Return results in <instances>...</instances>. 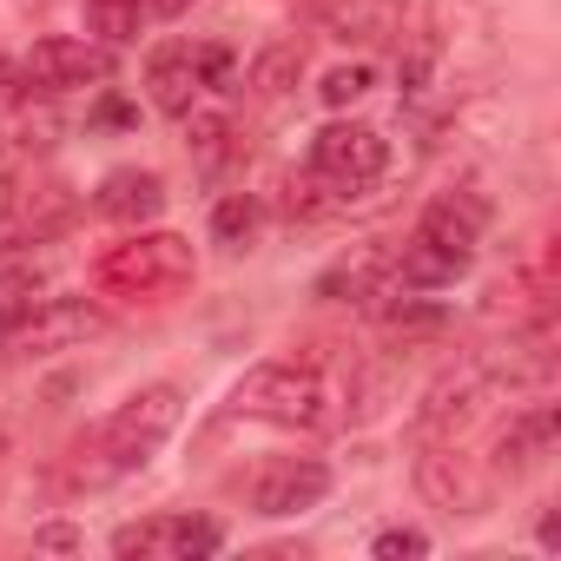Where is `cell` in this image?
<instances>
[{
	"label": "cell",
	"instance_id": "25",
	"mask_svg": "<svg viewBox=\"0 0 561 561\" xmlns=\"http://www.w3.org/2000/svg\"><path fill=\"white\" fill-rule=\"evenodd\" d=\"M41 548H80V535L73 528H41Z\"/></svg>",
	"mask_w": 561,
	"mask_h": 561
},
{
	"label": "cell",
	"instance_id": "21",
	"mask_svg": "<svg viewBox=\"0 0 561 561\" xmlns=\"http://www.w3.org/2000/svg\"><path fill=\"white\" fill-rule=\"evenodd\" d=\"M370 87H377V67H370V60H351V67H331V73H324L318 100H324L331 113H344V106L370 100Z\"/></svg>",
	"mask_w": 561,
	"mask_h": 561
},
{
	"label": "cell",
	"instance_id": "18",
	"mask_svg": "<svg viewBox=\"0 0 561 561\" xmlns=\"http://www.w3.org/2000/svg\"><path fill=\"white\" fill-rule=\"evenodd\" d=\"M257 231H264V198H257V192H225V198L211 205V244L251 251Z\"/></svg>",
	"mask_w": 561,
	"mask_h": 561
},
{
	"label": "cell",
	"instance_id": "17",
	"mask_svg": "<svg viewBox=\"0 0 561 561\" xmlns=\"http://www.w3.org/2000/svg\"><path fill=\"white\" fill-rule=\"evenodd\" d=\"M397 14L403 0H324V27L337 41H383L397 34Z\"/></svg>",
	"mask_w": 561,
	"mask_h": 561
},
{
	"label": "cell",
	"instance_id": "2",
	"mask_svg": "<svg viewBox=\"0 0 561 561\" xmlns=\"http://www.w3.org/2000/svg\"><path fill=\"white\" fill-rule=\"evenodd\" d=\"M337 383L318 370V364H251L231 397H225V416L238 423H264V430H298V436H318L337 423Z\"/></svg>",
	"mask_w": 561,
	"mask_h": 561
},
{
	"label": "cell",
	"instance_id": "12",
	"mask_svg": "<svg viewBox=\"0 0 561 561\" xmlns=\"http://www.w3.org/2000/svg\"><path fill=\"white\" fill-rule=\"evenodd\" d=\"M331 462H318V456H277V462H264L257 476H251V515H264V522H291V515H305V508H318L324 495H331Z\"/></svg>",
	"mask_w": 561,
	"mask_h": 561
},
{
	"label": "cell",
	"instance_id": "13",
	"mask_svg": "<svg viewBox=\"0 0 561 561\" xmlns=\"http://www.w3.org/2000/svg\"><path fill=\"white\" fill-rule=\"evenodd\" d=\"M554 436H561L554 403H528V410H515V416L495 430L489 476H495V482H522V476H535V469L554 456Z\"/></svg>",
	"mask_w": 561,
	"mask_h": 561
},
{
	"label": "cell",
	"instance_id": "24",
	"mask_svg": "<svg viewBox=\"0 0 561 561\" xmlns=\"http://www.w3.org/2000/svg\"><path fill=\"white\" fill-rule=\"evenodd\" d=\"M192 8H198V0H152L159 21H179V14H192Z\"/></svg>",
	"mask_w": 561,
	"mask_h": 561
},
{
	"label": "cell",
	"instance_id": "20",
	"mask_svg": "<svg viewBox=\"0 0 561 561\" xmlns=\"http://www.w3.org/2000/svg\"><path fill=\"white\" fill-rule=\"evenodd\" d=\"M146 14H152V0H87V21H93V34H100L106 47H126V41H139Z\"/></svg>",
	"mask_w": 561,
	"mask_h": 561
},
{
	"label": "cell",
	"instance_id": "6",
	"mask_svg": "<svg viewBox=\"0 0 561 561\" xmlns=\"http://www.w3.org/2000/svg\"><path fill=\"white\" fill-rule=\"evenodd\" d=\"M390 172V139L370 119H331L311 139V185H324L331 198H364L377 192Z\"/></svg>",
	"mask_w": 561,
	"mask_h": 561
},
{
	"label": "cell",
	"instance_id": "16",
	"mask_svg": "<svg viewBox=\"0 0 561 561\" xmlns=\"http://www.w3.org/2000/svg\"><path fill=\"white\" fill-rule=\"evenodd\" d=\"M41 271H47V257H41L34 244H21V238H0V324H8L21 305H34V291H41Z\"/></svg>",
	"mask_w": 561,
	"mask_h": 561
},
{
	"label": "cell",
	"instance_id": "14",
	"mask_svg": "<svg viewBox=\"0 0 561 561\" xmlns=\"http://www.w3.org/2000/svg\"><path fill=\"white\" fill-rule=\"evenodd\" d=\"M324 305H377L390 291V251L383 244H351L344 257H331L318 271V285H311Z\"/></svg>",
	"mask_w": 561,
	"mask_h": 561
},
{
	"label": "cell",
	"instance_id": "23",
	"mask_svg": "<svg viewBox=\"0 0 561 561\" xmlns=\"http://www.w3.org/2000/svg\"><path fill=\"white\" fill-rule=\"evenodd\" d=\"M21 100H27V73H21V60L0 54V113H14Z\"/></svg>",
	"mask_w": 561,
	"mask_h": 561
},
{
	"label": "cell",
	"instance_id": "26",
	"mask_svg": "<svg viewBox=\"0 0 561 561\" xmlns=\"http://www.w3.org/2000/svg\"><path fill=\"white\" fill-rule=\"evenodd\" d=\"M0 152H8V113H0Z\"/></svg>",
	"mask_w": 561,
	"mask_h": 561
},
{
	"label": "cell",
	"instance_id": "4",
	"mask_svg": "<svg viewBox=\"0 0 561 561\" xmlns=\"http://www.w3.org/2000/svg\"><path fill=\"white\" fill-rule=\"evenodd\" d=\"M179 416H185V390H179V383H139V390L93 430V443H80L87 482H113V476L146 469V462L165 449V436L179 430Z\"/></svg>",
	"mask_w": 561,
	"mask_h": 561
},
{
	"label": "cell",
	"instance_id": "8",
	"mask_svg": "<svg viewBox=\"0 0 561 561\" xmlns=\"http://www.w3.org/2000/svg\"><path fill=\"white\" fill-rule=\"evenodd\" d=\"M113 47L100 41V34H41L34 47H27V60H21V73H27V93H41V100H60V93H93V87H106L113 80Z\"/></svg>",
	"mask_w": 561,
	"mask_h": 561
},
{
	"label": "cell",
	"instance_id": "15",
	"mask_svg": "<svg viewBox=\"0 0 561 561\" xmlns=\"http://www.w3.org/2000/svg\"><path fill=\"white\" fill-rule=\"evenodd\" d=\"M93 211L106 218V225H152L159 211H165V179L152 172V165H113L106 179H100V192H93Z\"/></svg>",
	"mask_w": 561,
	"mask_h": 561
},
{
	"label": "cell",
	"instance_id": "3",
	"mask_svg": "<svg viewBox=\"0 0 561 561\" xmlns=\"http://www.w3.org/2000/svg\"><path fill=\"white\" fill-rule=\"evenodd\" d=\"M93 277H100V291H113V298H126V305H165V298L192 291L198 251H192V238H179V231L133 225L119 244H106V251L93 257Z\"/></svg>",
	"mask_w": 561,
	"mask_h": 561
},
{
	"label": "cell",
	"instance_id": "10",
	"mask_svg": "<svg viewBox=\"0 0 561 561\" xmlns=\"http://www.w3.org/2000/svg\"><path fill=\"white\" fill-rule=\"evenodd\" d=\"M410 476H416V495L443 515H489L495 502V476L476 456H462V443H416Z\"/></svg>",
	"mask_w": 561,
	"mask_h": 561
},
{
	"label": "cell",
	"instance_id": "1",
	"mask_svg": "<svg viewBox=\"0 0 561 561\" xmlns=\"http://www.w3.org/2000/svg\"><path fill=\"white\" fill-rule=\"evenodd\" d=\"M482 244V205L469 192H443L416 211L403 251L390 257V291H443L476 264Z\"/></svg>",
	"mask_w": 561,
	"mask_h": 561
},
{
	"label": "cell",
	"instance_id": "7",
	"mask_svg": "<svg viewBox=\"0 0 561 561\" xmlns=\"http://www.w3.org/2000/svg\"><path fill=\"white\" fill-rule=\"evenodd\" d=\"M495 397H502V383L489 377V364H482V357H462L456 370H443V377L423 390L410 436H416V443H462V436L489 416Z\"/></svg>",
	"mask_w": 561,
	"mask_h": 561
},
{
	"label": "cell",
	"instance_id": "9",
	"mask_svg": "<svg viewBox=\"0 0 561 561\" xmlns=\"http://www.w3.org/2000/svg\"><path fill=\"white\" fill-rule=\"evenodd\" d=\"M100 331H106V311L93 298H34L0 324V344L14 357H60V351H80Z\"/></svg>",
	"mask_w": 561,
	"mask_h": 561
},
{
	"label": "cell",
	"instance_id": "22",
	"mask_svg": "<svg viewBox=\"0 0 561 561\" xmlns=\"http://www.w3.org/2000/svg\"><path fill=\"white\" fill-rule=\"evenodd\" d=\"M370 554H377V561H403V554H430V535H423V528H377V535H370Z\"/></svg>",
	"mask_w": 561,
	"mask_h": 561
},
{
	"label": "cell",
	"instance_id": "11",
	"mask_svg": "<svg viewBox=\"0 0 561 561\" xmlns=\"http://www.w3.org/2000/svg\"><path fill=\"white\" fill-rule=\"evenodd\" d=\"M119 561H205V554H218L225 548V522H211V515H192V508H165V515H146V522H126V528H113V541H106Z\"/></svg>",
	"mask_w": 561,
	"mask_h": 561
},
{
	"label": "cell",
	"instance_id": "5",
	"mask_svg": "<svg viewBox=\"0 0 561 561\" xmlns=\"http://www.w3.org/2000/svg\"><path fill=\"white\" fill-rule=\"evenodd\" d=\"M231 73H238V54L218 41H159L146 54V93L165 119H185L198 100L225 93Z\"/></svg>",
	"mask_w": 561,
	"mask_h": 561
},
{
	"label": "cell",
	"instance_id": "19",
	"mask_svg": "<svg viewBox=\"0 0 561 561\" xmlns=\"http://www.w3.org/2000/svg\"><path fill=\"white\" fill-rule=\"evenodd\" d=\"M298 73H305V47H298V41H271V47L251 60V93L277 100V93L298 87Z\"/></svg>",
	"mask_w": 561,
	"mask_h": 561
}]
</instances>
